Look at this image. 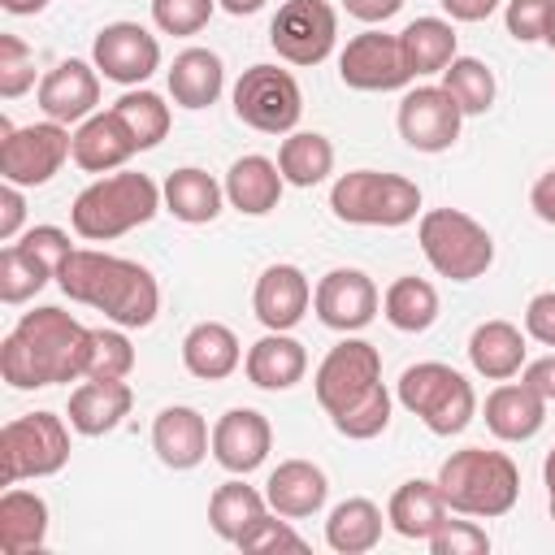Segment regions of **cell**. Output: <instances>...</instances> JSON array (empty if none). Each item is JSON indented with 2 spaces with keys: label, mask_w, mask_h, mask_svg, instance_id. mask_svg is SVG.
<instances>
[{
  "label": "cell",
  "mask_w": 555,
  "mask_h": 555,
  "mask_svg": "<svg viewBox=\"0 0 555 555\" xmlns=\"http://www.w3.org/2000/svg\"><path fill=\"white\" fill-rule=\"evenodd\" d=\"M403 43V61L412 69V78L425 74H442L455 61V26L447 17H416L399 30Z\"/></svg>",
  "instance_id": "obj_35"
},
{
  "label": "cell",
  "mask_w": 555,
  "mask_h": 555,
  "mask_svg": "<svg viewBox=\"0 0 555 555\" xmlns=\"http://www.w3.org/2000/svg\"><path fill=\"white\" fill-rule=\"evenodd\" d=\"M48 282H52V269L39 256H30L22 243H4L0 251V299L4 304H26Z\"/></svg>",
  "instance_id": "obj_40"
},
{
  "label": "cell",
  "mask_w": 555,
  "mask_h": 555,
  "mask_svg": "<svg viewBox=\"0 0 555 555\" xmlns=\"http://www.w3.org/2000/svg\"><path fill=\"white\" fill-rule=\"evenodd\" d=\"M87 343L91 330L74 321L65 308H35L22 312L13 334L0 347V373L13 390H39L56 382H78L87 377Z\"/></svg>",
  "instance_id": "obj_1"
},
{
  "label": "cell",
  "mask_w": 555,
  "mask_h": 555,
  "mask_svg": "<svg viewBox=\"0 0 555 555\" xmlns=\"http://www.w3.org/2000/svg\"><path fill=\"white\" fill-rule=\"evenodd\" d=\"M160 204H165V195L147 173L117 169V173H104L74 195L69 225L87 243H108V238L130 234L134 225H147L160 212Z\"/></svg>",
  "instance_id": "obj_3"
},
{
  "label": "cell",
  "mask_w": 555,
  "mask_h": 555,
  "mask_svg": "<svg viewBox=\"0 0 555 555\" xmlns=\"http://www.w3.org/2000/svg\"><path fill=\"white\" fill-rule=\"evenodd\" d=\"M134 369V347L126 338L121 325L113 330H91V343H87V377H130Z\"/></svg>",
  "instance_id": "obj_42"
},
{
  "label": "cell",
  "mask_w": 555,
  "mask_h": 555,
  "mask_svg": "<svg viewBox=\"0 0 555 555\" xmlns=\"http://www.w3.org/2000/svg\"><path fill=\"white\" fill-rule=\"evenodd\" d=\"M551 520H555V499H551Z\"/></svg>",
  "instance_id": "obj_58"
},
{
  "label": "cell",
  "mask_w": 555,
  "mask_h": 555,
  "mask_svg": "<svg viewBox=\"0 0 555 555\" xmlns=\"http://www.w3.org/2000/svg\"><path fill=\"white\" fill-rule=\"evenodd\" d=\"M221 186H225V204L238 208L243 217H269L278 208V199H282L286 178H282L278 160L251 152V156H238L230 165V173H225Z\"/></svg>",
  "instance_id": "obj_27"
},
{
  "label": "cell",
  "mask_w": 555,
  "mask_h": 555,
  "mask_svg": "<svg viewBox=\"0 0 555 555\" xmlns=\"http://www.w3.org/2000/svg\"><path fill=\"white\" fill-rule=\"evenodd\" d=\"M182 364L191 377L199 382H221L230 377L238 364H243V347H238V334L221 321H199L186 330L182 338Z\"/></svg>",
  "instance_id": "obj_29"
},
{
  "label": "cell",
  "mask_w": 555,
  "mask_h": 555,
  "mask_svg": "<svg viewBox=\"0 0 555 555\" xmlns=\"http://www.w3.org/2000/svg\"><path fill=\"white\" fill-rule=\"evenodd\" d=\"M269 447H273V425L256 408H230L212 425V460L234 477L256 473L269 460Z\"/></svg>",
  "instance_id": "obj_17"
},
{
  "label": "cell",
  "mask_w": 555,
  "mask_h": 555,
  "mask_svg": "<svg viewBox=\"0 0 555 555\" xmlns=\"http://www.w3.org/2000/svg\"><path fill=\"white\" fill-rule=\"evenodd\" d=\"M555 0H507L503 9V26L516 43H538L542 30H546V13H551Z\"/></svg>",
  "instance_id": "obj_46"
},
{
  "label": "cell",
  "mask_w": 555,
  "mask_h": 555,
  "mask_svg": "<svg viewBox=\"0 0 555 555\" xmlns=\"http://www.w3.org/2000/svg\"><path fill=\"white\" fill-rule=\"evenodd\" d=\"M48 0H0V9L4 13H13V17H30V13H39Z\"/></svg>",
  "instance_id": "obj_54"
},
{
  "label": "cell",
  "mask_w": 555,
  "mask_h": 555,
  "mask_svg": "<svg viewBox=\"0 0 555 555\" xmlns=\"http://www.w3.org/2000/svg\"><path fill=\"white\" fill-rule=\"evenodd\" d=\"M395 399L438 438H451V434H464L473 412H477V395H473V382L442 364V360H421V364H408L399 386H395Z\"/></svg>",
  "instance_id": "obj_5"
},
{
  "label": "cell",
  "mask_w": 555,
  "mask_h": 555,
  "mask_svg": "<svg viewBox=\"0 0 555 555\" xmlns=\"http://www.w3.org/2000/svg\"><path fill=\"white\" fill-rule=\"evenodd\" d=\"M22 217H26V199H22V186L4 182L0 186V238L13 243L17 230H22Z\"/></svg>",
  "instance_id": "obj_49"
},
{
  "label": "cell",
  "mask_w": 555,
  "mask_h": 555,
  "mask_svg": "<svg viewBox=\"0 0 555 555\" xmlns=\"http://www.w3.org/2000/svg\"><path fill=\"white\" fill-rule=\"evenodd\" d=\"M542 43H551V48H555V4H551V13H546V30H542Z\"/></svg>",
  "instance_id": "obj_57"
},
{
  "label": "cell",
  "mask_w": 555,
  "mask_h": 555,
  "mask_svg": "<svg viewBox=\"0 0 555 555\" xmlns=\"http://www.w3.org/2000/svg\"><path fill=\"white\" fill-rule=\"evenodd\" d=\"M434 555H486L490 551V533L477 525V520H451L425 542Z\"/></svg>",
  "instance_id": "obj_45"
},
{
  "label": "cell",
  "mask_w": 555,
  "mask_h": 555,
  "mask_svg": "<svg viewBox=\"0 0 555 555\" xmlns=\"http://www.w3.org/2000/svg\"><path fill=\"white\" fill-rule=\"evenodd\" d=\"M152 451L165 468L173 473H186L195 464H204V455L212 451V429L208 421L186 408V403H173V408H160L156 421H152Z\"/></svg>",
  "instance_id": "obj_20"
},
{
  "label": "cell",
  "mask_w": 555,
  "mask_h": 555,
  "mask_svg": "<svg viewBox=\"0 0 555 555\" xmlns=\"http://www.w3.org/2000/svg\"><path fill=\"white\" fill-rule=\"evenodd\" d=\"M399 134L408 147L416 152H447L455 139H460V104L447 95V87H412L403 100H399Z\"/></svg>",
  "instance_id": "obj_15"
},
{
  "label": "cell",
  "mask_w": 555,
  "mask_h": 555,
  "mask_svg": "<svg viewBox=\"0 0 555 555\" xmlns=\"http://www.w3.org/2000/svg\"><path fill=\"white\" fill-rule=\"evenodd\" d=\"M382 382V356L373 343L364 338H343L338 347L325 351V360L317 364V377H312V390H317V403L334 416L343 412L347 403H356L364 390H373Z\"/></svg>",
  "instance_id": "obj_12"
},
{
  "label": "cell",
  "mask_w": 555,
  "mask_h": 555,
  "mask_svg": "<svg viewBox=\"0 0 555 555\" xmlns=\"http://www.w3.org/2000/svg\"><path fill=\"white\" fill-rule=\"evenodd\" d=\"M546 425V399L525 382H499L486 395V429L499 442H529Z\"/></svg>",
  "instance_id": "obj_22"
},
{
  "label": "cell",
  "mask_w": 555,
  "mask_h": 555,
  "mask_svg": "<svg viewBox=\"0 0 555 555\" xmlns=\"http://www.w3.org/2000/svg\"><path fill=\"white\" fill-rule=\"evenodd\" d=\"M95 104H100V69L78 56L56 61L39 82V108L48 121H61V126L87 121Z\"/></svg>",
  "instance_id": "obj_18"
},
{
  "label": "cell",
  "mask_w": 555,
  "mask_h": 555,
  "mask_svg": "<svg viewBox=\"0 0 555 555\" xmlns=\"http://www.w3.org/2000/svg\"><path fill=\"white\" fill-rule=\"evenodd\" d=\"M113 113L126 121V130H130V139L139 143V152H147V147H156L165 134H169V104L156 95V91H147V87H130L117 104H113Z\"/></svg>",
  "instance_id": "obj_38"
},
{
  "label": "cell",
  "mask_w": 555,
  "mask_h": 555,
  "mask_svg": "<svg viewBox=\"0 0 555 555\" xmlns=\"http://www.w3.org/2000/svg\"><path fill=\"white\" fill-rule=\"evenodd\" d=\"M225 13H234V17H247V13H256V9H264V0H217Z\"/></svg>",
  "instance_id": "obj_55"
},
{
  "label": "cell",
  "mask_w": 555,
  "mask_h": 555,
  "mask_svg": "<svg viewBox=\"0 0 555 555\" xmlns=\"http://www.w3.org/2000/svg\"><path fill=\"white\" fill-rule=\"evenodd\" d=\"M74 156V134L61 121H30L9 126L0 117V178L13 186H43L61 173V165Z\"/></svg>",
  "instance_id": "obj_9"
},
{
  "label": "cell",
  "mask_w": 555,
  "mask_h": 555,
  "mask_svg": "<svg viewBox=\"0 0 555 555\" xmlns=\"http://www.w3.org/2000/svg\"><path fill=\"white\" fill-rule=\"evenodd\" d=\"M542 481H546V494L555 499V451L546 455V464H542Z\"/></svg>",
  "instance_id": "obj_56"
},
{
  "label": "cell",
  "mask_w": 555,
  "mask_h": 555,
  "mask_svg": "<svg viewBox=\"0 0 555 555\" xmlns=\"http://www.w3.org/2000/svg\"><path fill=\"white\" fill-rule=\"evenodd\" d=\"M338 78L351 91H399V87H408L412 69L403 61L399 35L360 30L356 39H347V48L338 52Z\"/></svg>",
  "instance_id": "obj_14"
},
{
  "label": "cell",
  "mask_w": 555,
  "mask_h": 555,
  "mask_svg": "<svg viewBox=\"0 0 555 555\" xmlns=\"http://www.w3.org/2000/svg\"><path fill=\"white\" fill-rule=\"evenodd\" d=\"M278 169L291 186H317L334 173V143L317 130H291L278 147Z\"/></svg>",
  "instance_id": "obj_36"
},
{
  "label": "cell",
  "mask_w": 555,
  "mask_h": 555,
  "mask_svg": "<svg viewBox=\"0 0 555 555\" xmlns=\"http://www.w3.org/2000/svg\"><path fill=\"white\" fill-rule=\"evenodd\" d=\"M529 204H533V212H538L546 225H555V169H546V173L533 182Z\"/></svg>",
  "instance_id": "obj_53"
},
{
  "label": "cell",
  "mask_w": 555,
  "mask_h": 555,
  "mask_svg": "<svg viewBox=\"0 0 555 555\" xmlns=\"http://www.w3.org/2000/svg\"><path fill=\"white\" fill-rule=\"evenodd\" d=\"M377 286L364 269H330L317 286H312V312L321 325L338 330V334H356L377 317Z\"/></svg>",
  "instance_id": "obj_16"
},
{
  "label": "cell",
  "mask_w": 555,
  "mask_h": 555,
  "mask_svg": "<svg viewBox=\"0 0 555 555\" xmlns=\"http://www.w3.org/2000/svg\"><path fill=\"white\" fill-rule=\"evenodd\" d=\"M243 369H247V382L260 390H291L308 373V351L299 338H291V330H269L247 347Z\"/></svg>",
  "instance_id": "obj_25"
},
{
  "label": "cell",
  "mask_w": 555,
  "mask_h": 555,
  "mask_svg": "<svg viewBox=\"0 0 555 555\" xmlns=\"http://www.w3.org/2000/svg\"><path fill=\"white\" fill-rule=\"evenodd\" d=\"M35 87V52L17 35H0V95L17 100Z\"/></svg>",
  "instance_id": "obj_43"
},
{
  "label": "cell",
  "mask_w": 555,
  "mask_h": 555,
  "mask_svg": "<svg viewBox=\"0 0 555 555\" xmlns=\"http://www.w3.org/2000/svg\"><path fill=\"white\" fill-rule=\"evenodd\" d=\"M416 243L434 264V273L451 282H473L494 264L490 230L460 208H429L416 225Z\"/></svg>",
  "instance_id": "obj_7"
},
{
  "label": "cell",
  "mask_w": 555,
  "mask_h": 555,
  "mask_svg": "<svg viewBox=\"0 0 555 555\" xmlns=\"http://www.w3.org/2000/svg\"><path fill=\"white\" fill-rule=\"evenodd\" d=\"M221 87H225V65H221V56L212 48H186V52L173 56V65H169V95H173L178 108L199 113V108L217 104Z\"/></svg>",
  "instance_id": "obj_30"
},
{
  "label": "cell",
  "mask_w": 555,
  "mask_h": 555,
  "mask_svg": "<svg viewBox=\"0 0 555 555\" xmlns=\"http://www.w3.org/2000/svg\"><path fill=\"white\" fill-rule=\"evenodd\" d=\"M56 286L95 312H104L121 330H143L160 312V286L152 269L126 256H108L95 247H74L69 260L56 273Z\"/></svg>",
  "instance_id": "obj_2"
},
{
  "label": "cell",
  "mask_w": 555,
  "mask_h": 555,
  "mask_svg": "<svg viewBox=\"0 0 555 555\" xmlns=\"http://www.w3.org/2000/svg\"><path fill=\"white\" fill-rule=\"evenodd\" d=\"M520 382H525V386H533L546 403H555V351H551V356H542V360H525Z\"/></svg>",
  "instance_id": "obj_50"
},
{
  "label": "cell",
  "mask_w": 555,
  "mask_h": 555,
  "mask_svg": "<svg viewBox=\"0 0 555 555\" xmlns=\"http://www.w3.org/2000/svg\"><path fill=\"white\" fill-rule=\"evenodd\" d=\"M451 22H486L503 0H438Z\"/></svg>",
  "instance_id": "obj_52"
},
{
  "label": "cell",
  "mask_w": 555,
  "mask_h": 555,
  "mask_svg": "<svg viewBox=\"0 0 555 555\" xmlns=\"http://www.w3.org/2000/svg\"><path fill=\"white\" fill-rule=\"evenodd\" d=\"M139 152V143L130 139L126 121L104 108V113H91L87 121H78L74 130V165L87 169V173H108V169H121L130 156Z\"/></svg>",
  "instance_id": "obj_24"
},
{
  "label": "cell",
  "mask_w": 555,
  "mask_h": 555,
  "mask_svg": "<svg viewBox=\"0 0 555 555\" xmlns=\"http://www.w3.org/2000/svg\"><path fill=\"white\" fill-rule=\"evenodd\" d=\"M217 0H152V22L160 35H199Z\"/></svg>",
  "instance_id": "obj_44"
},
{
  "label": "cell",
  "mask_w": 555,
  "mask_h": 555,
  "mask_svg": "<svg viewBox=\"0 0 555 555\" xmlns=\"http://www.w3.org/2000/svg\"><path fill=\"white\" fill-rule=\"evenodd\" d=\"M343 9H347L351 17L377 26V22H390V17L403 9V0H343Z\"/></svg>",
  "instance_id": "obj_51"
},
{
  "label": "cell",
  "mask_w": 555,
  "mask_h": 555,
  "mask_svg": "<svg viewBox=\"0 0 555 555\" xmlns=\"http://www.w3.org/2000/svg\"><path fill=\"white\" fill-rule=\"evenodd\" d=\"M234 117L260 134H291L304 117V91L291 69L251 65L234 82Z\"/></svg>",
  "instance_id": "obj_10"
},
{
  "label": "cell",
  "mask_w": 555,
  "mask_h": 555,
  "mask_svg": "<svg viewBox=\"0 0 555 555\" xmlns=\"http://www.w3.org/2000/svg\"><path fill=\"white\" fill-rule=\"evenodd\" d=\"M390 390L377 382L373 390H364L356 403H347L343 412H334L330 421H334V429L343 434V438H351V442H369V438H377L386 425H390Z\"/></svg>",
  "instance_id": "obj_41"
},
{
  "label": "cell",
  "mask_w": 555,
  "mask_h": 555,
  "mask_svg": "<svg viewBox=\"0 0 555 555\" xmlns=\"http://www.w3.org/2000/svg\"><path fill=\"white\" fill-rule=\"evenodd\" d=\"M312 304V282L299 264H269L256 278L251 312L264 330H295Z\"/></svg>",
  "instance_id": "obj_19"
},
{
  "label": "cell",
  "mask_w": 555,
  "mask_h": 555,
  "mask_svg": "<svg viewBox=\"0 0 555 555\" xmlns=\"http://www.w3.org/2000/svg\"><path fill=\"white\" fill-rule=\"evenodd\" d=\"M69 429L56 412H26L0 429V481L56 477L69 464Z\"/></svg>",
  "instance_id": "obj_8"
},
{
  "label": "cell",
  "mask_w": 555,
  "mask_h": 555,
  "mask_svg": "<svg viewBox=\"0 0 555 555\" xmlns=\"http://www.w3.org/2000/svg\"><path fill=\"white\" fill-rule=\"evenodd\" d=\"M434 481H438L447 507L460 516L494 520V516H507L520 499V473H516L512 455L486 451V447L451 451Z\"/></svg>",
  "instance_id": "obj_4"
},
{
  "label": "cell",
  "mask_w": 555,
  "mask_h": 555,
  "mask_svg": "<svg viewBox=\"0 0 555 555\" xmlns=\"http://www.w3.org/2000/svg\"><path fill=\"white\" fill-rule=\"evenodd\" d=\"M91 65L117 87H143L160 69V39L139 22H108L91 43Z\"/></svg>",
  "instance_id": "obj_13"
},
{
  "label": "cell",
  "mask_w": 555,
  "mask_h": 555,
  "mask_svg": "<svg viewBox=\"0 0 555 555\" xmlns=\"http://www.w3.org/2000/svg\"><path fill=\"white\" fill-rule=\"evenodd\" d=\"M382 525H386L382 507H377L373 499L356 494V499H343V503L330 512V520H325V542H330V551H338V555H364V551H373V546L382 542Z\"/></svg>",
  "instance_id": "obj_34"
},
{
  "label": "cell",
  "mask_w": 555,
  "mask_h": 555,
  "mask_svg": "<svg viewBox=\"0 0 555 555\" xmlns=\"http://www.w3.org/2000/svg\"><path fill=\"white\" fill-rule=\"evenodd\" d=\"M264 499H269V507L278 516L304 520V516H317L325 507L330 481L312 460H282L264 481Z\"/></svg>",
  "instance_id": "obj_23"
},
{
  "label": "cell",
  "mask_w": 555,
  "mask_h": 555,
  "mask_svg": "<svg viewBox=\"0 0 555 555\" xmlns=\"http://www.w3.org/2000/svg\"><path fill=\"white\" fill-rule=\"evenodd\" d=\"M525 334L542 347H555V291H538L525 304Z\"/></svg>",
  "instance_id": "obj_48"
},
{
  "label": "cell",
  "mask_w": 555,
  "mask_h": 555,
  "mask_svg": "<svg viewBox=\"0 0 555 555\" xmlns=\"http://www.w3.org/2000/svg\"><path fill=\"white\" fill-rule=\"evenodd\" d=\"M525 334L512 321H481L468 334V364L486 382H512L525 369Z\"/></svg>",
  "instance_id": "obj_28"
},
{
  "label": "cell",
  "mask_w": 555,
  "mask_h": 555,
  "mask_svg": "<svg viewBox=\"0 0 555 555\" xmlns=\"http://www.w3.org/2000/svg\"><path fill=\"white\" fill-rule=\"evenodd\" d=\"M48 542V503L35 490L9 486L0 494V551L4 555H30Z\"/></svg>",
  "instance_id": "obj_32"
},
{
  "label": "cell",
  "mask_w": 555,
  "mask_h": 555,
  "mask_svg": "<svg viewBox=\"0 0 555 555\" xmlns=\"http://www.w3.org/2000/svg\"><path fill=\"white\" fill-rule=\"evenodd\" d=\"M130 403L134 390L126 386V377H82V386L69 395V425L82 438L113 434L130 416Z\"/></svg>",
  "instance_id": "obj_21"
},
{
  "label": "cell",
  "mask_w": 555,
  "mask_h": 555,
  "mask_svg": "<svg viewBox=\"0 0 555 555\" xmlns=\"http://www.w3.org/2000/svg\"><path fill=\"white\" fill-rule=\"evenodd\" d=\"M382 312H386V321L395 325V330H403V334H425L434 321H438V291H434V282H425V278H395L390 286H386V295H382Z\"/></svg>",
  "instance_id": "obj_37"
},
{
  "label": "cell",
  "mask_w": 555,
  "mask_h": 555,
  "mask_svg": "<svg viewBox=\"0 0 555 555\" xmlns=\"http://www.w3.org/2000/svg\"><path fill=\"white\" fill-rule=\"evenodd\" d=\"M447 516H451V507H447L438 481H425V477L403 481V486L390 494V503H386L390 529H395L399 538H412V542H429V538L447 525Z\"/></svg>",
  "instance_id": "obj_26"
},
{
  "label": "cell",
  "mask_w": 555,
  "mask_h": 555,
  "mask_svg": "<svg viewBox=\"0 0 555 555\" xmlns=\"http://www.w3.org/2000/svg\"><path fill=\"white\" fill-rule=\"evenodd\" d=\"M238 546H243V551H308V542H304L286 520H278V516H260V520L243 533Z\"/></svg>",
  "instance_id": "obj_47"
},
{
  "label": "cell",
  "mask_w": 555,
  "mask_h": 555,
  "mask_svg": "<svg viewBox=\"0 0 555 555\" xmlns=\"http://www.w3.org/2000/svg\"><path fill=\"white\" fill-rule=\"evenodd\" d=\"M269 43L291 65H321L338 43V13L330 0H286L269 22Z\"/></svg>",
  "instance_id": "obj_11"
},
{
  "label": "cell",
  "mask_w": 555,
  "mask_h": 555,
  "mask_svg": "<svg viewBox=\"0 0 555 555\" xmlns=\"http://www.w3.org/2000/svg\"><path fill=\"white\" fill-rule=\"evenodd\" d=\"M442 87H447V95L460 104L464 117H481V113H490V104H494V74H490V65L477 61V56H455V61L442 69Z\"/></svg>",
  "instance_id": "obj_39"
},
{
  "label": "cell",
  "mask_w": 555,
  "mask_h": 555,
  "mask_svg": "<svg viewBox=\"0 0 555 555\" xmlns=\"http://www.w3.org/2000/svg\"><path fill=\"white\" fill-rule=\"evenodd\" d=\"M160 195H165V208H169L178 221H186V225H208V221H217V212H221V204H225V186H221L208 169H199V165L173 169V173L165 178Z\"/></svg>",
  "instance_id": "obj_31"
},
{
  "label": "cell",
  "mask_w": 555,
  "mask_h": 555,
  "mask_svg": "<svg viewBox=\"0 0 555 555\" xmlns=\"http://www.w3.org/2000/svg\"><path fill=\"white\" fill-rule=\"evenodd\" d=\"M330 208L347 225H408L421 212V186L403 173L382 169H351L330 186Z\"/></svg>",
  "instance_id": "obj_6"
},
{
  "label": "cell",
  "mask_w": 555,
  "mask_h": 555,
  "mask_svg": "<svg viewBox=\"0 0 555 555\" xmlns=\"http://www.w3.org/2000/svg\"><path fill=\"white\" fill-rule=\"evenodd\" d=\"M260 516H269V499H264V490H256V486H247V481H221L217 490H212V499H208V525H212V533L221 538V542H243V533L260 520Z\"/></svg>",
  "instance_id": "obj_33"
}]
</instances>
